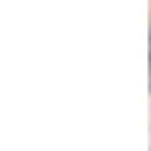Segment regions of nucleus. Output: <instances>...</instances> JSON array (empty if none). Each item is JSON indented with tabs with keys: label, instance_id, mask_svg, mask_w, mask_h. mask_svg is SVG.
Returning <instances> with one entry per match:
<instances>
[{
	"label": "nucleus",
	"instance_id": "f257e3e1",
	"mask_svg": "<svg viewBox=\"0 0 151 151\" xmlns=\"http://www.w3.org/2000/svg\"><path fill=\"white\" fill-rule=\"evenodd\" d=\"M148 64H151V42H148ZM148 79H151V67H148Z\"/></svg>",
	"mask_w": 151,
	"mask_h": 151
}]
</instances>
